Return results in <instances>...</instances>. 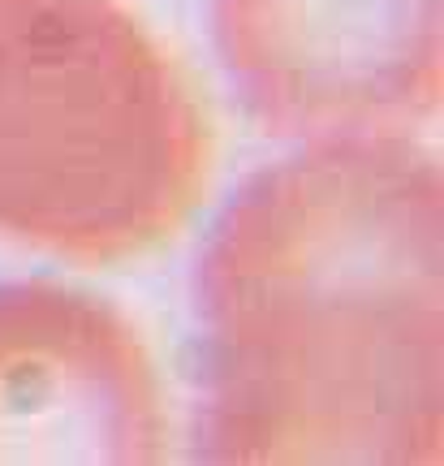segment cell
<instances>
[{
    "label": "cell",
    "mask_w": 444,
    "mask_h": 466,
    "mask_svg": "<svg viewBox=\"0 0 444 466\" xmlns=\"http://www.w3.org/2000/svg\"><path fill=\"white\" fill-rule=\"evenodd\" d=\"M195 458L436 466L444 458V168L328 138L250 173L195 264Z\"/></svg>",
    "instance_id": "cell-1"
},
{
    "label": "cell",
    "mask_w": 444,
    "mask_h": 466,
    "mask_svg": "<svg viewBox=\"0 0 444 466\" xmlns=\"http://www.w3.org/2000/svg\"><path fill=\"white\" fill-rule=\"evenodd\" d=\"M207 173V113L126 0H0V242L126 264L190 220Z\"/></svg>",
    "instance_id": "cell-2"
},
{
    "label": "cell",
    "mask_w": 444,
    "mask_h": 466,
    "mask_svg": "<svg viewBox=\"0 0 444 466\" xmlns=\"http://www.w3.org/2000/svg\"><path fill=\"white\" fill-rule=\"evenodd\" d=\"M237 104L289 143L393 138L436 121L444 0H207Z\"/></svg>",
    "instance_id": "cell-3"
},
{
    "label": "cell",
    "mask_w": 444,
    "mask_h": 466,
    "mask_svg": "<svg viewBox=\"0 0 444 466\" xmlns=\"http://www.w3.org/2000/svg\"><path fill=\"white\" fill-rule=\"evenodd\" d=\"M168 450L165 389L113 302L0 281V462L147 466Z\"/></svg>",
    "instance_id": "cell-4"
}]
</instances>
